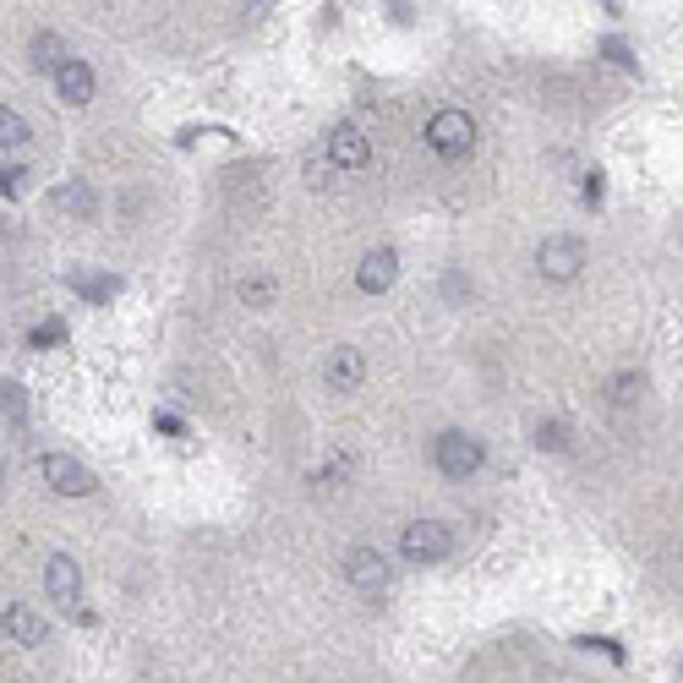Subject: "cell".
I'll return each instance as SVG.
<instances>
[{"mask_svg": "<svg viewBox=\"0 0 683 683\" xmlns=\"http://www.w3.org/2000/svg\"><path fill=\"white\" fill-rule=\"evenodd\" d=\"M482 459H487L482 437H471V433H437V443H433L437 476H448V482H471V476L482 471Z\"/></svg>", "mask_w": 683, "mask_h": 683, "instance_id": "6da1fadb", "label": "cell"}, {"mask_svg": "<svg viewBox=\"0 0 683 683\" xmlns=\"http://www.w3.org/2000/svg\"><path fill=\"white\" fill-rule=\"evenodd\" d=\"M399 553L410 563H443L454 553V531H448L443 519H410V525L399 531Z\"/></svg>", "mask_w": 683, "mask_h": 683, "instance_id": "7a4b0ae2", "label": "cell"}, {"mask_svg": "<svg viewBox=\"0 0 683 683\" xmlns=\"http://www.w3.org/2000/svg\"><path fill=\"white\" fill-rule=\"evenodd\" d=\"M471 142H476V121L465 110H437L433 121H427V148L443 154V159H465Z\"/></svg>", "mask_w": 683, "mask_h": 683, "instance_id": "3957f363", "label": "cell"}, {"mask_svg": "<svg viewBox=\"0 0 683 683\" xmlns=\"http://www.w3.org/2000/svg\"><path fill=\"white\" fill-rule=\"evenodd\" d=\"M536 268H542V279H553V285L580 279V268H585V241H574V236H547V241L536 247Z\"/></svg>", "mask_w": 683, "mask_h": 683, "instance_id": "277c9868", "label": "cell"}, {"mask_svg": "<svg viewBox=\"0 0 683 683\" xmlns=\"http://www.w3.org/2000/svg\"><path fill=\"white\" fill-rule=\"evenodd\" d=\"M39 476H44V487L61 497H88L99 482H93V471L82 465V459H71V454H44L39 459Z\"/></svg>", "mask_w": 683, "mask_h": 683, "instance_id": "5b68a950", "label": "cell"}, {"mask_svg": "<svg viewBox=\"0 0 683 683\" xmlns=\"http://www.w3.org/2000/svg\"><path fill=\"white\" fill-rule=\"evenodd\" d=\"M362 377H367V356H362L356 345H334V350H328V362H323V383H328L334 394H356V388H362Z\"/></svg>", "mask_w": 683, "mask_h": 683, "instance_id": "8992f818", "label": "cell"}, {"mask_svg": "<svg viewBox=\"0 0 683 683\" xmlns=\"http://www.w3.org/2000/svg\"><path fill=\"white\" fill-rule=\"evenodd\" d=\"M345 580H350V591H362V596H377L383 585H388V563L377 547H356L350 558H345Z\"/></svg>", "mask_w": 683, "mask_h": 683, "instance_id": "52a82bcc", "label": "cell"}, {"mask_svg": "<svg viewBox=\"0 0 683 683\" xmlns=\"http://www.w3.org/2000/svg\"><path fill=\"white\" fill-rule=\"evenodd\" d=\"M44 591H50L56 607H77V596H82V568L66 558V553H56V558L44 563Z\"/></svg>", "mask_w": 683, "mask_h": 683, "instance_id": "ba28073f", "label": "cell"}, {"mask_svg": "<svg viewBox=\"0 0 683 683\" xmlns=\"http://www.w3.org/2000/svg\"><path fill=\"white\" fill-rule=\"evenodd\" d=\"M328 159H334L339 170H362V165L373 159L367 131H362V126H334V137H328Z\"/></svg>", "mask_w": 683, "mask_h": 683, "instance_id": "9c48e42d", "label": "cell"}, {"mask_svg": "<svg viewBox=\"0 0 683 683\" xmlns=\"http://www.w3.org/2000/svg\"><path fill=\"white\" fill-rule=\"evenodd\" d=\"M50 82H56L61 105H77V110H82V105L93 99V66H88V61H77V56H71V61H66L61 71L50 77Z\"/></svg>", "mask_w": 683, "mask_h": 683, "instance_id": "30bf717a", "label": "cell"}, {"mask_svg": "<svg viewBox=\"0 0 683 683\" xmlns=\"http://www.w3.org/2000/svg\"><path fill=\"white\" fill-rule=\"evenodd\" d=\"M394 274H399V257H394V247H377L362 257V268H356V285L367 290V296H383L388 285H394Z\"/></svg>", "mask_w": 683, "mask_h": 683, "instance_id": "8fae6325", "label": "cell"}, {"mask_svg": "<svg viewBox=\"0 0 683 683\" xmlns=\"http://www.w3.org/2000/svg\"><path fill=\"white\" fill-rule=\"evenodd\" d=\"M66 61H71V44H66L61 33H50V28H44V33H33V39H28V66H33V71L56 77Z\"/></svg>", "mask_w": 683, "mask_h": 683, "instance_id": "7c38bea8", "label": "cell"}, {"mask_svg": "<svg viewBox=\"0 0 683 683\" xmlns=\"http://www.w3.org/2000/svg\"><path fill=\"white\" fill-rule=\"evenodd\" d=\"M6 634H11L17 645H44V634H50V628H44V618H39L33 607H22V602H17V607H6Z\"/></svg>", "mask_w": 683, "mask_h": 683, "instance_id": "4fadbf2b", "label": "cell"}, {"mask_svg": "<svg viewBox=\"0 0 683 683\" xmlns=\"http://www.w3.org/2000/svg\"><path fill=\"white\" fill-rule=\"evenodd\" d=\"M66 279H71V290H82L88 301H110V296L121 290V279H110V274H82V268H77V274H66Z\"/></svg>", "mask_w": 683, "mask_h": 683, "instance_id": "5bb4252c", "label": "cell"}, {"mask_svg": "<svg viewBox=\"0 0 683 683\" xmlns=\"http://www.w3.org/2000/svg\"><path fill=\"white\" fill-rule=\"evenodd\" d=\"M236 296H241V307L268 311V307H274V279H268V274H251V279H241V285H236Z\"/></svg>", "mask_w": 683, "mask_h": 683, "instance_id": "9a60e30c", "label": "cell"}, {"mask_svg": "<svg viewBox=\"0 0 683 683\" xmlns=\"http://www.w3.org/2000/svg\"><path fill=\"white\" fill-rule=\"evenodd\" d=\"M640 394H645V377L640 373H618L613 383H607V399H613V405H634Z\"/></svg>", "mask_w": 683, "mask_h": 683, "instance_id": "2e32d148", "label": "cell"}, {"mask_svg": "<svg viewBox=\"0 0 683 683\" xmlns=\"http://www.w3.org/2000/svg\"><path fill=\"white\" fill-rule=\"evenodd\" d=\"M56 208L77 214V219H88V214H93V191H88V187H61V191H56Z\"/></svg>", "mask_w": 683, "mask_h": 683, "instance_id": "e0dca14e", "label": "cell"}, {"mask_svg": "<svg viewBox=\"0 0 683 683\" xmlns=\"http://www.w3.org/2000/svg\"><path fill=\"white\" fill-rule=\"evenodd\" d=\"M17 142H28V121L0 105V148H17Z\"/></svg>", "mask_w": 683, "mask_h": 683, "instance_id": "ac0fdd59", "label": "cell"}, {"mask_svg": "<svg viewBox=\"0 0 683 683\" xmlns=\"http://www.w3.org/2000/svg\"><path fill=\"white\" fill-rule=\"evenodd\" d=\"M536 448L563 454V448H568V427H563V422H536Z\"/></svg>", "mask_w": 683, "mask_h": 683, "instance_id": "d6986e66", "label": "cell"}, {"mask_svg": "<svg viewBox=\"0 0 683 683\" xmlns=\"http://www.w3.org/2000/svg\"><path fill=\"white\" fill-rule=\"evenodd\" d=\"M0 405H6V416H11V422H22V416H28V405H22V388H17V383H6V388H0Z\"/></svg>", "mask_w": 683, "mask_h": 683, "instance_id": "ffe728a7", "label": "cell"}, {"mask_svg": "<svg viewBox=\"0 0 683 683\" xmlns=\"http://www.w3.org/2000/svg\"><path fill=\"white\" fill-rule=\"evenodd\" d=\"M22 176H28L22 165H11V170H0V191H6V197H22V191H28V181H22Z\"/></svg>", "mask_w": 683, "mask_h": 683, "instance_id": "44dd1931", "label": "cell"}]
</instances>
